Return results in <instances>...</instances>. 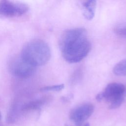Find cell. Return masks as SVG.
<instances>
[{"label":"cell","instance_id":"8fae6325","mask_svg":"<svg viewBox=\"0 0 126 126\" xmlns=\"http://www.w3.org/2000/svg\"><path fill=\"white\" fill-rule=\"evenodd\" d=\"M114 32L118 35L126 38V25H122L116 27Z\"/></svg>","mask_w":126,"mask_h":126},{"label":"cell","instance_id":"7a4b0ae2","mask_svg":"<svg viewBox=\"0 0 126 126\" xmlns=\"http://www.w3.org/2000/svg\"><path fill=\"white\" fill-rule=\"evenodd\" d=\"M51 55L49 46L40 39L28 42L24 46L20 54L25 61L35 67L45 64L50 59Z\"/></svg>","mask_w":126,"mask_h":126},{"label":"cell","instance_id":"8992f818","mask_svg":"<svg viewBox=\"0 0 126 126\" xmlns=\"http://www.w3.org/2000/svg\"><path fill=\"white\" fill-rule=\"evenodd\" d=\"M94 110V106L91 103H84L80 104L70 111V120L76 126H79L85 123V122L92 115Z\"/></svg>","mask_w":126,"mask_h":126},{"label":"cell","instance_id":"5b68a950","mask_svg":"<svg viewBox=\"0 0 126 126\" xmlns=\"http://www.w3.org/2000/svg\"><path fill=\"white\" fill-rule=\"evenodd\" d=\"M29 7L23 3H15L8 0L0 1V16L11 17L21 16L29 10Z\"/></svg>","mask_w":126,"mask_h":126},{"label":"cell","instance_id":"30bf717a","mask_svg":"<svg viewBox=\"0 0 126 126\" xmlns=\"http://www.w3.org/2000/svg\"><path fill=\"white\" fill-rule=\"evenodd\" d=\"M63 84H59L56 85L48 86L43 87L40 89V91L43 92H47V91H56L58 92L62 90L64 88Z\"/></svg>","mask_w":126,"mask_h":126},{"label":"cell","instance_id":"4fadbf2b","mask_svg":"<svg viewBox=\"0 0 126 126\" xmlns=\"http://www.w3.org/2000/svg\"><path fill=\"white\" fill-rule=\"evenodd\" d=\"M1 119V113L0 112V120Z\"/></svg>","mask_w":126,"mask_h":126},{"label":"cell","instance_id":"5bb4252c","mask_svg":"<svg viewBox=\"0 0 126 126\" xmlns=\"http://www.w3.org/2000/svg\"></svg>","mask_w":126,"mask_h":126},{"label":"cell","instance_id":"7c38bea8","mask_svg":"<svg viewBox=\"0 0 126 126\" xmlns=\"http://www.w3.org/2000/svg\"><path fill=\"white\" fill-rule=\"evenodd\" d=\"M90 126L89 123H84V124H83L80 126Z\"/></svg>","mask_w":126,"mask_h":126},{"label":"cell","instance_id":"52a82bcc","mask_svg":"<svg viewBox=\"0 0 126 126\" xmlns=\"http://www.w3.org/2000/svg\"><path fill=\"white\" fill-rule=\"evenodd\" d=\"M96 0H87L83 4V14L88 20H92L95 15Z\"/></svg>","mask_w":126,"mask_h":126},{"label":"cell","instance_id":"ba28073f","mask_svg":"<svg viewBox=\"0 0 126 126\" xmlns=\"http://www.w3.org/2000/svg\"><path fill=\"white\" fill-rule=\"evenodd\" d=\"M45 101V99L31 101L23 105L21 108V110L23 111H29L38 109L44 104Z\"/></svg>","mask_w":126,"mask_h":126},{"label":"cell","instance_id":"3957f363","mask_svg":"<svg viewBox=\"0 0 126 126\" xmlns=\"http://www.w3.org/2000/svg\"><path fill=\"white\" fill-rule=\"evenodd\" d=\"M126 96V86L121 83L113 82L108 84L103 91L96 95L95 98L98 101H105L110 109H116L121 105Z\"/></svg>","mask_w":126,"mask_h":126},{"label":"cell","instance_id":"6da1fadb","mask_svg":"<svg viewBox=\"0 0 126 126\" xmlns=\"http://www.w3.org/2000/svg\"><path fill=\"white\" fill-rule=\"evenodd\" d=\"M62 56L68 63H76L82 61L89 53L91 44L87 37V31L82 28L65 31L59 40Z\"/></svg>","mask_w":126,"mask_h":126},{"label":"cell","instance_id":"277c9868","mask_svg":"<svg viewBox=\"0 0 126 126\" xmlns=\"http://www.w3.org/2000/svg\"><path fill=\"white\" fill-rule=\"evenodd\" d=\"M35 67L25 61L21 56L12 59L9 64L10 73L21 78H27L32 76L35 72Z\"/></svg>","mask_w":126,"mask_h":126},{"label":"cell","instance_id":"9c48e42d","mask_svg":"<svg viewBox=\"0 0 126 126\" xmlns=\"http://www.w3.org/2000/svg\"><path fill=\"white\" fill-rule=\"evenodd\" d=\"M114 73L119 76H126V58L117 63L113 68Z\"/></svg>","mask_w":126,"mask_h":126}]
</instances>
